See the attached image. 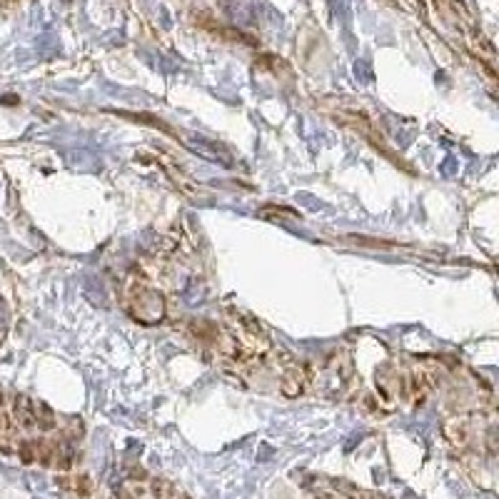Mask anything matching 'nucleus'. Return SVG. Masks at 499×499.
Wrapping results in <instances>:
<instances>
[{
    "label": "nucleus",
    "mask_w": 499,
    "mask_h": 499,
    "mask_svg": "<svg viewBox=\"0 0 499 499\" xmlns=\"http://www.w3.org/2000/svg\"><path fill=\"white\" fill-rule=\"evenodd\" d=\"M405 392H407V397L414 402V405H422L425 402V397H427V392H429V385H427V380H425V374H409L407 380H405Z\"/></svg>",
    "instance_id": "6e6552de"
},
{
    "label": "nucleus",
    "mask_w": 499,
    "mask_h": 499,
    "mask_svg": "<svg viewBox=\"0 0 499 499\" xmlns=\"http://www.w3.org/2000/svg\"><path fill=\"white\" fill-rule=\"evenodd\" d=\"M309 382V367H300V365H289L285 369V377L280 382V389H283L285 397H297V394L305 392V385Z\"/></svg>",
    "instance_id": "20e7f679"
},
{
    "label": "nucleus",
    "mask_w": 499,
    "mask_h": 499,
    "mask_svg": "<svg viewBox=\"0 0 499 499\" xmlns=\"http://www.w3.org/2000/svg\"><path fill=\"white\" fill-rule=\"evenodd\" d=\"M170 132L178 140H183L185 147L190 152H195V155H200V158L220 163L223 167H237L235 155H232L223 143H215V140H207V138H195V135H187V132H175V130H170Z\"/></svg>",
    "instance_id": "f03ea898"
},
{
    "label": "nucleus",
    "mask_w": 499,
    "mask_h": 499,
    "mask_svg": "<svg viewBox=\"0 0 499 499\" xmlns=\"http://www.w3.org/2000/svg\"><path fill=\"white\" fill-rule=\"evenodd\" d=\"M150 489H152V494H155V497H167V494L172 492V487H170V482H165V480H155L150 485Z\"/></svg>",
    "instance_id": "4468645a"
},
{
    "label": "nucleus",
    "mask_w": 499,
    "mask_h": 499,
    "mask_svg": "<svg viewBox=\"0 0 499 499\" xmlns=\"http://www.w3.org/2000/svg\"><path fill=\"white\" fill-rule=\"evenodd\" d=\"M442 434L447 437V442L454 447H467L469 445V427H467V422L460 420V417H454V420H447L442 425Z\"/></svg>",
    "instance_id": "39448f33"
},
{
    "label": "nucleus",
    "mask_w": 499,
    "mask_h": 499,
    "mask_svg": "<svg viewBox=\"0 0 499 499\" xmlns=\"http://www.w3.org/2000/svg\"><path fill=\"white\" fill-rule=\"evenodd\" d=\"M72 462H75V447H72V442H53V462L50 465L58 467L60 472H68Z\"/></svg>",
    "instance_id": "0eeeda50"
},
{
    "label": "nucleus",
    "mask_w": 499,
    "mask_h": 499,
    "mask_svg": "<svg viewBox=\"0 0 499 499\" xmlns=\"http://www.w3.org/2000/svg\"><path fill=\"white\" fill-rule=\"evenodd\" d=\"M112 499H138V492H128V489H123V487H120V489H115V492H112Z\"/></svg>",
    "instance_id": "2eb2a0df"
},
{
    "label": "nucleus",
    "mask_w": 499,
    "mask_h": 499,
    "mask_svg": "<svg viewBox=\"0 0 499 499\" xmlns=\"http://www.w3.org/2000/svg\"><path fill=\"white\" fill-rule=\"evenodd\" d=\"M257 215L267 217V220H300V212L292 207H280V205H265Z\"/></svg>",
    "instance_id": "9b49d317"
},
{
    "label": "nucleus",
    "mask_w": 499,
    "mask_h": 499,
    "mask_svg": "<svg viewBox=\"0 0 499 499\" xmlns=\"http://www.w3.org/2000/svg\"><path fill=\"white\" fill-rule=\"evenodd\" d=\"M160 165H163V170L167 172V178L172 180V185L178 187L183 195H187V197H203V187L195 183V180L187 175V172L180 167V165H175L172 160H165V158H160Z\"/></svg>",
    "instance_id": "7ed1b4c3"
},
{
    "label": "nucleus",
    "mask_w": 499,
    "mask_h": 499,
    "mask_svg": "<svg viewBox=\"0 0 499 499\" xmlns=\"http://www.w3.org/2000/svg\"><path fill=\"white\" fill-rule=\"evenodd\" d=\"M72 492H78L80 497H90V492H92V482H90V477L88 474H80V477H75V482H72Z\"/></svg>",
    "instance_id": "ddd939ff"
},
{
    "label": "nucleus",
    "mask_w": 499,
    "mask_h": 499,
    "mask_svg": "<svg viewBox=\"0 0 499 499\" xmlns=\"http://www.w3.org/2000/svg\"><path fill=\"white\" fill-rule=\"evenodd\" d=\"M332 487L337 489V497L342 499H369V492H365V489H360L347 480H332Z\"/></svg>",
    "instance_id": "9d476101"
},
{
    "label": "nucleus",
    "mask_w": 499,
    "mask_h": 499,
    "mask_svg": "<svg viewBox=\"0 0 499 499\" xmlns=\"http://www.w3.org/2000/svg\"><path fill=\"white\" fill-rule=\"evenodd\" d=\"M18 457L23 465H33L35 462V442H20L18 445Z\"/></svg>",
    "instance_id": "f8f14e48"
},
{
    "label": "nucleus",
    "mask_w": 499,
    "mask_h": 499,
    "mask_svg": "<svg viewBox=\"0 0 499 499\" xmlns=\"http://www.w3.org/2000/svg\"><path fill=\"white\" fill-rule=\"evenodd\" d=\"M3 402H6V394L0 392V407H3Z\"/></svg>",
    "instance_id": "dca6fc26"
},
{
    "label": "nucleus",
    "mask_w": 499,
    "mask_h": 499,
    "mask_svg": "<svg viewBox=\"0 0 499 499\" xmlns=\"http://www.w3.org/2000/svg\"><path fill=\"white\" fill-rule=\"evenodd\" d=\"M33 414H35V425H38L40 429L50 432V429L58 427V417H55V412L48 407L45 402H33Z\"/></svg>",
    "instance_id": "1a4fd4ad"
},
{
    "label": "nucleus",
    "mask_w": 499,
    "mask_h": 499,
    "mask_svg": "<svg viewBox=\"0 0 499 499\" xmlns=\"http://www.w3.org/2000/svg\"><path fill=\"white\" fill-rule=\"evenodd\" d=\"M125 309L143 325H155L165 315V300L147 283H130L125 292Z\"/></svg>",
    "instance_id": "f257e3e1"
},
{
    "label": "nucleus",
    "mask_w": 499,
    "mask_h": 499,
    "mask_svg": "<svg viewBox=\"0 0 499 499\" xmlns=\"http://www.w3.org/2000/svg\"><path fill=\"white\" fill-rule=\"evenodd\" d=\"M13 417L23 429H35V414H33V402L28 400L26 394H18L13 405Z\"/></svg>",
    "instance_id": "423d86ee"
}]
</instances>
